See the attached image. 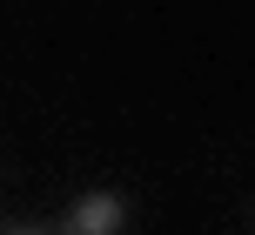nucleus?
I'll return each mask as SVG.
<instances>
[{
  "label": "nucleus",
  "instance_id": "obj_2",
  "mask_svg": "<svg viewBox=\"0 0 255 235\" xmlns=\"http://www.w3.org/2000/svg\"><path fill=\"white\" fill-rule=\"evenodd\" d=\"M13 235H47V229H13Z\"/></svg>",
  "mask_w": 255,
  "mask_h": 235
},
{
  "label": "nucleus",
  "instance_id": "obj_1",
  "mask_svg": "<svg viewBox=\"0 0 255 235\" xmlns=\"http://www.w3.org/2000/svg\"><path fill=\"white\" fill-rule=\"evenodd\" d=\"M121 229H128V202L115 188H94L61 215V235H121Z\"/></svg>",
  "mask_w": 255,
  "mask_h": 235
}]
</instances>
